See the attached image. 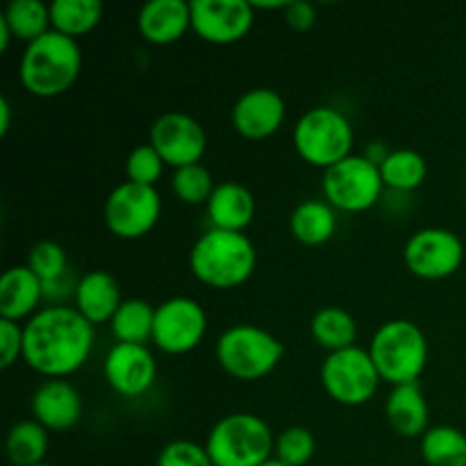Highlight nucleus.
<instances>
[{
  "label": "nucleus",
  "instance_id": "obj_34",
  "mask_svg": "<svg viewBox=\"0 0 466 466\" xmlns=\"http://www.w3.org/2000/svg\"><path fill=\"white\" fill-rule=\"evenodd\" d=\"M164 167H167V162L162 159V155L150 144H144L132 148L130 155H127L126 176L127 180L137 182V185L155 187L159 177L164 176Z\"/></svg>",
  "mask_w": 466,
  "mask_h": 466
},
{
  "label": "nucleus",
  "instance_id": "obj_9",
  "mask_svg": "<svg viewBox=\"0 0 466 466\" xmlns=\"http://www.w3.org/2000/svg\"><path fill=\"white\" fill-rule=\"evenodd\" d=\"M382 378L362 346L328 353L321 362V385L332 400L346 408L367 405L378 394Z\"/></svg>",
  "mask_w": 466,
  "mask_h": 466
},
{
  "label": "nucleus",
  "instance_id": "obj_29",
  "mask_svg": "<svg viewBox=\"0 0 466 466\" xmlns=\"http://www.w3.org/2000/svg\"><path fill=\"white\" fill-rule=\"evenodd\" d=\"M421 458L428 466H466V432L455 426H432L421 437Z\"/></svg>",
  "mask_w": 466,
  "mask_h": 466
},
{
  "label": "nucleus",
  "instance_id": "obj_19",
  "mask_svg": "<svg viewBox=\"0 0 466 466\" xmlns=\"http://www.w3.org/2000/svg\"><path fill=\"white\" fill-rule=\"evenodd\" d=\"M44 299V282L27 264L9 267L0 278V319L30 321L39 312Z\"/></svg>",
  "mask_w": 466,
  "mask_h": 466
},
{
  "label": "nucleus",
  "instance_id": "obj_24",
  "mask_svg": "<svg viewBox=\"0 0 466 466\" xmlns=\"http://www.w3.org/2000/svg\"><path fill=\"white\" fill-rule=\"evenodd\" d=\"M309 332H312V339L323 350L337 353V350L355 346V339H358V323H355V319L344 308L328 305V308H321L314 312L312 321H309Z\"/></svg>",
  "mask_w": 466,
  "mask_h": 466
},
{
  "label": "nucleus",
  "instance_id": "obj_4",
  "mask_svg": "<svg viewBox=\"0 0 466 466\" xmlns=\"http://www.w3.org/2000/svg\"><path fill=\"white\" fill-rule=\"evenodd\" d=\"M367 350L382 380L391 387L419 382L428 367L426 332L410 319H391L378 326Z\"/></svg>",
  "mask_w": 466,
  "mask_h": 466
},
{
  "label": "nucleus",
  "instance_id": "obj_22",
  "mask_svg": "<svg viewBox=\"0 0 466 466\" xmlns=\"http://www.w3.org/2000/svg\"><path fill=\"white\" fill-rule=\"evenodd\" d=\"M385 417L396 435L408 437V440L426 435L431 408H428L426 394L419 387V382L391 387L385 400Z\"/></svg>",
  "mask_w": 466,
  "mask_h": 466
},
{
  "label": "nucleus",
  "instance_id": "obj_35",
  "mask_svg": "<svg viewBox=\"0 0 466 466\" xmlns=\"http://www.w3.org/2000/svg\"><path fill=\"white\" fill-rule=\"evenodd\" d=\"M157 466H214L205 444L191 440H173L159 451Z\"/></svg>",
  "mask_w": 466,
  "mask_h": 466
},
{
  "label": "nucleus",
  "instance_id": "obj_10",
  "mask_svg": "<svg viewBox=\"0 0 466 466\" xmlns=\"http://www.w3.org/2000/svg\"><path fill=\"white\" fill-rule=\"evenodd\" d=\"M162 217V196L157 187L121 182L107 194L103 205L105 226L118 239L146 237Z\"/></svg>",
  "mask_w": 466,
  "mask_h": 466
},
{
  "label": "nucleus",
  "instance_id": "obj_3",
  "mask_svg": "<svg viewBox=\"0 0 466 466\" xmlns=\"http://www.w3.org/2000/svg\"><path fill=\"white\" fill-rule=\"evenodd\" d=\"M82 71V50L77 39L62 32H46L25 46L18 64L23 86L36 98H55L71 89Z\"/></svg>",
  "mask_w": 466,
  "mask_h": 466
},
{
  "label": "nucleus",
  "instance_id": "obj_32",
  "mask_svg": "<svg viewBox=\"0 0 466 466\" xmlns=\"http://www.w3.org/2000/svg\"><path fill=\"white\" fill-rule=\"evenodd\" d=\"M27 267L39 276V280L55 282L62 278L71 276V264H68V255L62 244L53 239H41L27 253Z\"/></svg>",
  "mask_w": 466,
  "mask_h": 466
},
{
  "label": "nucleus",
  "instance_id": "obj_1",
  "mask_svg": "<svg viewBox=\"0 0 466 466\" xmlns=\"http://www.w3.org/2000/svg\"><path fill=\"white\" fill-rule=\"evenodd\" d=\"M94 344L96 326L71 305L41 308L23 323V362L46 380L80 371Z\"/></svg>",
  "mask_w": 466,
  "mask_h": 466
},
{
  "label": "nucleus",
  "instance_id": "obj_12",
  "mask_svg": "<svg viewBox=\"0 0 466 466\" xmlns=\"http://www.w3.org/2000/svg\"><path fill=\"white\" fill-rule=\"evenodd\" d=\"M208 312L189 296H173L155 308L153 344L167 355H187L208 335Z\"/></svg>",
  "mask_w": 466,
  "mask_h": 466
},
{
  "label": "nucleus",
  "instance_id": "obj_27",
  "mask_svg": "<svg viewBox=\"0 0 466 466\" xmlns=\"http://www.w3.org/2000/svg\"><path fill=\"white\" fill-rule=\"evenodd\" d=\"M155 305L144 299L123 300L114 319L109 321L114 339L121 344H146L153 341Z\"/></svg>",
  "mask_w": 466,
  "mask_h": 466
},
{
  "label": "nucleus",
  "instance_id": "obj_8",
  "mask_svg": "<svg viewBox=\"0 0 466 466\" xmlns=\"http://www.w3.org/2000/svg\"><path fill=\"white\" fill-rule=\"evenodd\" d=\"M323 198L335 209L346 214H360L371 209L385 191L378 164L364 155H350L335 167L323 171Z\"/></svg>",
  "mask_w": 466,
  "mask_h": 466
},
{
  "label": "nucleus",
  "instance_id": "obj_40",
  "mask_svg": "<svg viewBox=\"0 0 466 466\" xmlns=\"http://www.w3.org/2000/svg\"><path fill=\"white\" fill-rule=\"evenodd\" d=\"M259 466H289V464H285V462H280V460L276 458V455H273L271 460H267V462L264 464H259Z\"/></svg>",
  "mask_w": 466,
  "mask_h": 466
},
{
  "label": "nucleus",
  "instance_id": "obj_16",
  "mask_svg": "<svg viewBox=\"0 0 466 466\" xmlns=\"http://www.w3.org/2000/svg\"><path fill=\"white\" fill-rule=\"evenodd\" d=\"M232 127L246 139H268L287 118V103L271 86H255L244 91L232 105Z\"/></svg>",
  "mask_w": 466,
  "mask_h": 466
},
{
  "label": "nucleus",
  "instance_id": "obj_18",
  "mask_svg": "<svg viewBox=\"0 0 466 466\" xmlns=\"http://www.w3.org/2000/svg\"><path fill=\"white\" fill-rule=\"evenodd\" d=\"M137 30L148 44L168 46L191 30V3L185 0H150L137 14Z\"/></svg>",
  "mask_w": 466,
  "mask_h": 466
},
{
  "label": "nucleus",
  "instance_id": "obj_11",
  "mask_svg": "<svg viewBox=\"0 0 466 466\" xmlns=\"http://www.w3.org/2000/svg\"><path fill=\"white\" fill-rule=\"evenodd\" d=\"M403 259L405 267L421 280H446L462 267L464 241L449 228H421L405 241Z\"/></svg>",
  "mask_w": 466,
  "mask_h": 466
},
{
  "label": "nucleus",
  "instance_id": "obj_36",
  "mask_svg": "<svg viewBox=\"0 0 466 466\" xmlns=\"http://www.w3.org/2000/svg\"><path fill=\"white\" fill-rule=\"evenodd\" d=\"M23 360V323L0 319V367L9 369Z\"/></svg>",
  "mask_w": 466,
  "mask_h": 466
},
{
  "label": "nucleus",
  "instance_id": "obj_17",
  "mask_svg": "<svg viewBox=\"0 0 466 466\" xmlns=\"http://www.w3.org/2000/svg\"><path fill=\"white\" fill-rule=\"evenodd\" d=\"M30 410L32 419L39 421L46 431L64 432L77 426L85 405L73 382H68L66 378H50L32 391Z\"/></svg>",
  "mask_w": 466,
  "mask_h": 466
},
{
  "label": "nucleus",
  "instance_id": "obj_13",
  "mask_svg": "<svg viewBox=\"0 0 466 466\" xmlns=\"http://www.w3.org/2000/svg\"><path fill=\"white\" fill-rule=\"evenodd\" d=\"M150 146L162 155L167 167L182 168L203 162L208 132L187 112H164L150 126Z\"/></svg>",
  "mask_w": 466,
  "mask_h": 466
},
{
  "label": "nucleus",
  "instance_id": "obj_31",
  "mask_svg": "<svg viewBox=\"0 0 466 466\" xmlns=\"http://www.w3.org/2000/svg\"><path fill=\"white\" fill-rule=\"evenodd\" d=\"M173 194L180 203L185 205H208L209 196L217 189V182H214L212 171L200 164H189V167H182L173 171L171 177Z\"/></svg>",
  "mask_w": 466,
  "mask_h": 466
},
{
  "label": "nucleus",
  "instance_id": "obj_15",
  "mask_svg": "<svg viewBox=\"0 0 466 466\" xmlns=\"http://www.w3.org/2000/svg\"><path fill=\"white\" fill-rule=\"evenodd\" d=\"M107 385L123 399L148 394L157 378V360L146 344H116L107 350L103 362Z\"/></svg>",
  "mask_w": 466,
  "mask_h": 466
},
{
  "label": "nucleus",
  "instance_id": "obj_41",
  "mask_svg": "<svg viewBox=\"0 0 466 466\" xmlns=\"http://www.w3.org/2000/svg\"><path fill=\"white\" fill-rule=\"evenodd\" d=\"M36 466H55V464H48V462H41V464H36Z\"/></svg>",
  "mask_w": 466,
  "mask_h": 466
},
{
  "label": "nucleus",
  "instance_id": "obj_23",
  "mask_svg": "<svg viewBox=\"0 0 466 466\" xmlns=\"http://www.w3.org/2000/svg\"><path fill=\"white\" fill-rule=\"evenodd\" d=\"M289 230L305 246H323L337 232V209L326 198L300 200L289 217Z\"/></svg>",
  "mask_w": 466,
  "mask_h": 466
},
{
  "label": "nucleus",
  "instance_id": "obj_14",
  "mask_svg": "<svg viewBox=\"0 0 466 466\" xmlns=\"http://www.w3.org/2000/svg\"><path fill=\"white\" fill-rule=\"evenodd\" d=\"M253 23L255 7L248 0H191V30L208 44H237Z\"/></svg>",
  "mask_w": 466,
  "mask_h": 466
},
{
  "label": "nucleus",
  "instance_id": "obj_39",
  "mask_svg": "<svg viewBox=\"0 0 466 466\" xmlns=\"http://www.w3.org/2000/svg\"><path fill=\"white\" fill-rule=\"evenodd\" d=\"M12 39H14L12 27H9V23L5 21V16H3V14H0V53H7L9 44H12Z\"/></svg>",
  "mask_w": 466,
  "mask_h": 466
},
{
  "label": "nucleus",
  "instance_id": "obj_25",
  "mask_svg": "<svg viewBox=\"0 0 466 466\" xmlns=\"http://www.w3.org/2000/svg\"><path fill=\"white\" fill-rule=\"evenodd\" d=\"M50 431L35 419L16 421L7 432V458L14 466H36L46 462L50 449Z\"/></svg>",
  "mask_w": 466,
  "mask_h": 466
},
{
  "label": "nucleus",
  "instance_id": "obj_20",
  "mask_svg": "<svg viewBox=\"0 0 466 466\" xmlns=\"http://www.w3.org/2000/svg\"><path fill=\"white\" fill-rule=\"evenodd\" d=\"M123 296L121 285L116 278L109 271H96L85 273L77 278L76 296H73V308L91 323V326H100V323H109L121 308Z\"/></svg>",
  "mask_w": 466,
  "mask_h": 466
},
{
  "label": "nucleus",
  "instance_id": "obj_26",
  "mask_svg": "<svg viewBox=\"0 0 466 466\" xmlns=\"http://www.w3.org/2000/svg\"><path fill=\"white\" fill-rule=\"evenodd\" d=\"M103 12L100 0H55L50 3V25L55 32L77 39L96 30Z\"/></svg>",
  "mask_w": 466,
  "mask_h": 466
},
{
  "label": "nucleus",
  "instance_id": "obj_30",
  "mask_svg": "<svg viewBox=\"0 0 466 466\" xmlns=\"http://www.w3.org/2000/svg\"><path fill=\"white\" fill-rule=\"evenodd\" d=\"M0 14L12 27L14 39L25 41V46L53 30L50 5L41 3V0H12Z\"/></svg>",
  "mask_w": 466,
  "mask_h": 466
},
{
  "label": "nucleus",
  "instance_id": "obj_2",
  "mask_svg": "<svg viewBox=\"0 0 466 466\" xmlns=\"http://www.w3.org/2000/svg\"><path fill=\"white\" fill-rule=\"evenodd\" d=\"M258 248L246 232L209 228L196 239L189 253V268L198 282L212 289H235L253 278Z\"/></svg>",
  "mask_w": 466,
  "mask_h": 466
},
{
  "label": "nucleus",
  "instance_id": "obj_5",
  "mask_svg": "<svg viewBox=\"0 0 466 466\" xmlns=\"http://www.w3.org/2000/svg\"><path fill=\"white\" fill-rule=\"evenodd\" d=\"M205 449L214 466H259L276 453V437L258 414L232 412L214 423Z\"/></svg>",
  "mask_w": 466,
  "mask_h": 466
},
{
  "label": "nucleus",
  "instance_id": "obj_37",
  "mask_svg": "<svg viewBox=\"0 0 466 466\" xmlns=\"http://www.w3.org/2000/svg\"><path fill=\"white\" fill-rule=\"evenodd\" d=\"M285 21L296 32L312 30L317 23V7L308 0H289L285 7Z\"/></svg>",
  "mask_w": 466,
  "mask_h": 466
},
{
  "label": "nucleus",
  "instance_id": "obj_28",
  "mask_svg": "<svg viewBox=\"0 0 466 466\" xmlns=\"http://www.w3.org/2000/svg\"><path fill=\"white\" fill-rule=\"evenodd\" d=\"M382 182L390 189L408 194L419 189L428 177V162L419 150L414 148H396L390 150L385 162L380 164Z\"/></svg>",
  "mask_w": 466,
  "mask_h": 466
},
{
  "label": "nucleus",
  "instance_id": "obj_38",
  "mask_svg": "<svg viewBox=\"0 0 466 466\" xmlns=\"http://www.w3.org/2000/svg\"><path fill=\"white\" fill-rule=\"evenodd\" d=\"M9 127H12V103L7 96H3L0 98V135H7Z\"/></svg>",
  "mask_w": 466,
  "mask_h": 466
},
{
  "label": "nucleus",
  "instance_id": "obj_21",
  "mask_svg": "<svg viewBox=\"0 0 466 466\" xmlns=\"http://www.w3.org/2000/svg\"><path fill=\"white\" fill-rule=\"evenodd\" d=\"M205 208H208L209 228L246 232V228L253 223L258 203H255V196L248 187L235 180H226L218 182Z\"/></svg>",
  "mask_w": 466,
  "mask_h": 466
},
{
  "label": "nucleus",
  "instance_id": "obj_6",
  "mask_svg": "<svg viewBox=\"0 0 466 466\" xmlns=\"http://www.w3.org/2000/svg\"><path fill=\"white\" fill-rule=\"evenodd\" d=\"M285 358V344L267 328L239 323L221 332L217 341V360L228 376L253 382L276 371Z\"/></svg>",
  "mask_w": 466,
  "mask_h": 466
},
{
  "label": "nucleus",
  "instance_id": "obj_7",
  "mask_svg": "<svg viewBox=\"0 0 466 466\" xmlns=\"http://www.w3.org/2000/svg\"><path fill=\"white\" fill-rule=\"evenodd\" d=\"M355 130L349 116L330 105H319L299 116L294 126V148L308 164L330 168L353 155Z\"/></svg>",
  "mask_w": 466,
  "mask_h": 466
},
{
  "label": "nucleus",
  "instance_id": "obj_33",
  "mask_svg": "<svg viewBox=\"0 0 466 466\" xmlns=\"http://www.w3.org/2000/svg\"><path fill=\"white\" fill-rule=\"evenodd\" d=\"M317 453V440L305 426H289L276 437V458L289 466H305Z\"/></svg>",
  "mask_w": 466,
  "mask_h": 466
}]
</instances>
